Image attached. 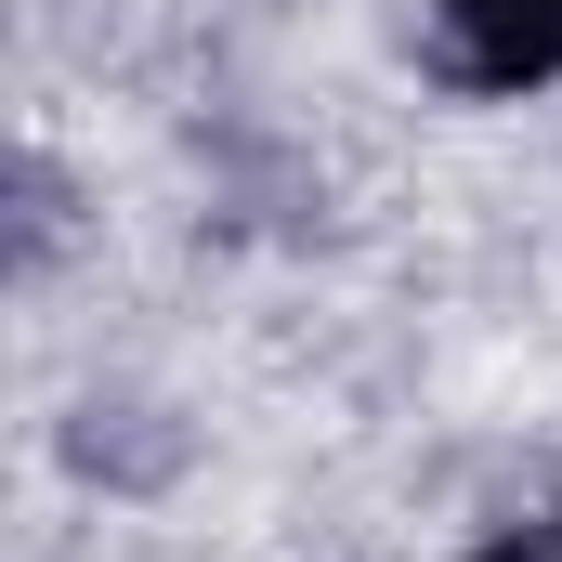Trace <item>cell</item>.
I'll return each instance as SVG.
<instances>
[{
    "label": "cell",
    "mask_w": 562,
    "mask_h": 562,
    "mask_svg": "<svg viewBox=\"0 0 562 562\" xmlns=\"http://www.w3.org/2000/svg\"><path fill=\"white\" fill-rule=\"evenodd\" d=\"M431 53L471 92H537V79H562V0H445Z\"/></svg>",
    "instance_id": "obj_1"
},
{
    "label": "cell",
    "mask_w": 562,
    "mask_h": 562,
    "mask_svg": "<svg viewBox=\"0 0 562 562\" xmlns=\"http://www.w3.org/2000/svg\"><path fill=\"white\" fill-rule=\"evenodd\" d=\"M484 562H562V524H510V537H484Z\"/></svg>",
    "instance_id": "obj_2"
}]
</instances>
